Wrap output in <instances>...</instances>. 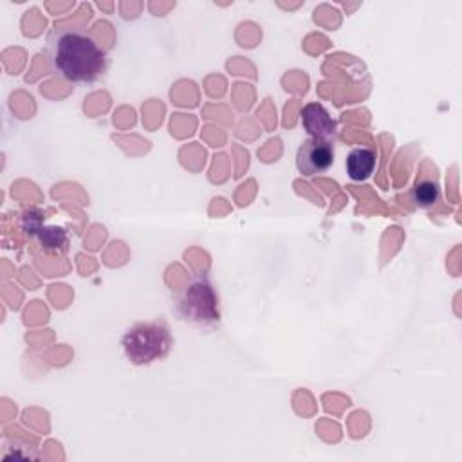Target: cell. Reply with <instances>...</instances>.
I'll return each instance as SVG.
<instances>
[{"label":"cell","instance_id":"cell-8","mask_svg":"<svg viewBox=\"0 0 462 462\" xmlns=\"http://www.w3.org/2000/svg\"><path fill=\"white\" fill-rule=\"evenodd\" d=\"M36 238H38L40 245L49 253H65L67 251L69 236H67V231L63 227L43 226L40 229V233L36 235Z\"/></svg>","mask_w":462,"mask_h":462},{"label":"cell","instance_id":"cell-2","mask_svg":"<svg viewBox=\"0 0 462 462\" xmlns=\"http://www.w3.org/2000/svg\"><path fill=\"white\" fill-rule=\"evenodd\" d=\"M170 348L171 334L162 321L135 323L123 336V350L132 365H148L162 359Z\"/></svg>","mask_w":462,"mask_h":462},{"label":"cell","instance_id":"cell-5","mask_svg":"<svg viewBox=\"0 0 462 462\" xmlns=\"http://www.w3.org/2000/svg\"><path fill=\"white\" fill-rule=\"evenodd\" d=\"M300 121H301L303 130L312 139L327 141L332 144L337 137V123L332 119L328 110L318 101L307 103L300 110Z\"/></svg>","mask_w":462,"mask_h":462},{"label":"cell","instance_id":"cell-4","mask_svg":"<svg viewBox=\"0 0 462 462\" xmlns=\"http://www.w3.org/2000/svg\"><path fill=\"white\" fill-rule=\"evenodd\" d=\"M334 162V146L319 139H305L296 153V168L305 177L325 173Z\"/></svg>","mask_w":462,"mask_h":462},{"label":"cell","instance_id":"cell-3","mask_svg":"<svg viewBox=\"0 0 462 462\" xmlns=\"http://www.w3.org/2000/svg\"><path fill=\"white\" fill-rule=\"evenodd\" d=\"M179 310L186 319L199 325L218 321V301L213 287L206 280L189 283L179 300Z\"/></svg>","mask_w":462,"mask_h":462},{"label":"cell","instance_id":"cell-6","mask_svg":"<svg viewBox=\"0 0 462 462\" xmlns=\"http://www.w3.org/2000/svg\"><path fill=\"white\" fill-rule=\"evenodd\" d=\"M375 150L372 146H357L352 148L350 153L346 155L345 161V168H346V175L350 177V180L361 182L366 180L374 168H375Z\"/></svg>","mask_w":462,"mask_h":462},{"label":"cell","instance_id":"cell-1","mask_svg":"<svg viewBox=\"0 0 462 462\" xmlns=\"http://www.w3.org/2000/svg\"><path fill=\"white\" fill-rule=\"evenodd\" d=\"M49 65L54 74L72 83H92L106 69V56L99 45L79 31H56L47 45Z\"/></svg>","mask_w":462,"mask_h":462},{"label":"cell","instance_id":"cell-9","mask_svg":"<svg viewBox=\"0 0 462 462\" xmlns=\"http://www.w3.org/2000/svg\"><path fill=\"white\" fill-rule=\"evenodd\" d=\"M22 229L25 235L29 236H36L40 233V229L43 227V213L40 209H27L22 213Z\"/></svg>","mask_w":462,"mask_h":462},{"label":"cell","instance_id":"cell-7","mask_svg":"<svg viewBox=\"0 0 462 462\" xmlns=\"http://www.w3.org/2000/svg\"><path fill=\"white\" fill-rule=\"evenodd\" d=\"M411 200L417 208H422V209L433 208L440 200L439 184L435 180H430V179L417 180L415 186L411 188Z\"/></svg>","mask_w":462,"mask_h":462}]
</instances>
